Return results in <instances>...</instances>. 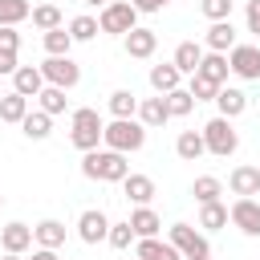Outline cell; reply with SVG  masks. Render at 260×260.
Instances as JSON below:
<instances>
[{"label": "cell", "mask_w": 260, "mask_h": 260, "mask_svg": "<svg viewBox=\"0 0 260 260\" xmlns=\"http://www.w3.org/2000/svg\"><path fill=\"white\" fill-rule=\"evenodd\" d=\"M81 175L85 179H93V183H122L126 175H130V162H126V154L122 150H85L81 154Z\"/></svg>", "instance_id": "6da1fadb"}, {"label": "cell", "mask_w": 260, "mask_h": 260, "mask_svg": "<svg viewBox=\"0 0 260 260\" xmlns=\"http://www.w3.org/2000/svg\"><path fill=\"white\" fill-rule=\"evenodd\" d=\"M102 142H106L110 150L134 154V150H142V146H146V126H142L138 118H114V122H106V126H102Z\"/></svg>", "instance_id": "7a4b0ae2"}, {"label": "cell", "mask_w": 260, "mask_h": 260, "mask_svg": "<svg viewBox=\"0 0 260 260\" xmlns=\"http://www.w3.org/2000/svg\"><path fill=\"white\" fill-rule=\"evenodd\" d=\"M102 114L93 110V106H81V110H73L69 114V142L85 154V150H98V142H102Z\"/></svg>", "instance_id": "3957f363"}, {"label": "cell", "mask_w": 260, "mask_h": 260, "mask_svg": "<svg viewBox=\"0 0 260 260\" xmlns=\"http://www.w3.org/2000/svg\"><path fill=\"white\" fill-rule=\"evenodd\" d=\"M98 28L110 32V37H126L130 28H138V8L130 0H110L98 12Z\"/></svg>", "instance_id": "277c9868"}, {"label": "cell", "mask_w": 260, "mask_h": 260, "mask_svg": "<svg viewBox=\"0 0 260 260\" xmlns=\"http://www.w3.org/2000/svg\"><path fill=\"white\" fill-rule=\"evenodd\" d=\"M199 134H203V146H207L211 154H219V158H228V154H236V150H240V134H236L232 118H219V114H215Z\"/></svg>", "instance_id": "5b68a950"}, {"label": "cell", "mask_w": 260, "mask_h": 260, "mask_svg": "<svg viewBox=\"0 0 260 260\" xmlns=\"http://www.w3.org/2000/svg\"><path fill=\"white\" fill-rule=\"evenodd\" d=\"M167 240L179 248L183 260H191V256H211L207 236H203L199 228H191V223H171V228H167Z\"/></svg>", "instance_id": "8992f818"}, {"label": "cell", "mask_w": 260, "mask_h": 260, "mask_svg": "<svg viewBox=\"0 0 260 260\" xmlns=\"http://www.w3.org/2000/svg\"><path fill=\"white\" fill-rule=\"evenodd\" d=\"M41 77H45V85L73 89V85L81 81V65H77L73 57H45V65H41Z\"/></svg>", "instance_id": "52a82bcc"}, {"label": "cell", "mask_w": 260, "mask_h": 260, "mask_svg": "<svg viewBox=\"0 0 260 260\" xmlns=\"http://www.w3.org/2000/svg\"><path fill=\"white\" fill-rule=\"evenodd\" d=\"M228 69L240 81H260V45H232L228 49Z\"/></svg>", "instance_id": "ba28073f"}, {"label": "cell", "mask_w": 260, "mask_h": 260, "mask_svg": "<svg viewBox=\"0 0 260 260\" xmlns=\"http://www.w3.org/2000/svg\"><path fill=\"white\" fill-rule=\"evenodd\" d=\"M106 232H110V219H106L102 207H85V211L77 215V236H81V244H102Z\"/></svg>", "instance_id": "9c48e42d"}, {"label": "cell", "mask_w": 260, "mask_h": 260, "mask_svg": "<svg viewBox=\"0 0 260 260\" xmlns=\"http://www.w3.org/2000/svg\"><path fill=\"white\" fill-rule=\"evenodd\" d=\"M228 219L244 232V236H260V203L256 199H236L228 207Z\"/></svg>", "instance_id": "30bf717a"}, {"label": "cell", "mask_w": 260, "mask_h": 260, "mask_svg": "<svg viewBox=\"0 0 260 260\" xmlns=\"http://www.w3.org/2000/svg\"><path fill=\"white\" fill-rule=\"evenodd\" d=\"M122 45H126V53H130V57L146 61V57H154V49H158V32L138 24V28H130V32L122 37Z\"/></svg>", "instance_id": "8fae6325"}, {"label": "cell", "mask_w": 260, "mask_h": 260, "mask_svg": "<svg viewBox=\"0 0 260 260\" xmlns=\"http://www.w3.org/2000/svg\"><path fill=\"white\" fill-rule=\"evenodd\" d=\"M0 248H4V252L24 256V252L32 248V228H28V223H20V219L4 223V228H0Z\"/></svg>", "instance_id": "7c38bea8"}, {"label": "cell", "mask_w": 260, "mask_h": 260, "mask_svg": "<svg viewBox=\"0 0 260 260\" xmlns=\"http://www.w3.org/2000/svg\"><path fill=\"white\" fill-rule=\"evenodd\" d=\"M134 256H138V260H183L179 248H175L171 240H158V236H142V240H134Z\"/></svg>", "instance_id": "4fadbf2b"}, {"label": "cell", "mask_w": 260, "mask_h": 260, "mask_svg": "<svg viewBox=\"0 0 260 260\" xmlns=\"http://www.w3.org/2000/svg\"><path fill=\"white\" fill-rule=\"evenodd\" d=\"M134 118H138L146 130L171 122V114H167V98H162V93H154V98H138V114H134Z\"/></svg>", "instance_id": "5bb4252c"}, {"label": "cell", "mask_w": 260, "mask_h": 260, "mask_svg": "<svg viewBox=\"0 0 260 260\" xmlns=\"http://www.w3.org/2000/svg\"><path fill=\"white\" fill-rule=\"evenodd\" d=\"M228 187H232V195H240V199L260 195V167H236V171L228 175Z\"/></svg>", "instance_id": "9a60e30c"}, {"label": "cell", "mask_w": 260, "mask_h": 260, "mask_svg": "<svg viewBox=\"0 0 260 260\" xmlns=\"http://www.w3.org/2000/svg\"><path fill=\"white\" fill-rule=\"evenodd\" d=\"M215 106H219V118H240L248 110V93L236 89V85H219L215 89Z\"/></svg>", "instance_id": "2e32d148"}, {"label": "cell", "mask_w": 260, "mask_h": 260, "mask_svg": "<svg viewBox=\"0 0 260 260\" xmlns=\"http://www.w3.org/2000/svg\"><path fill=\"white\" fill-rule=\"evenodd\" d=\"M171 61H175V69H179L183 77H191V73L199 69V61H203V45H199V41H179Z\"/></svg>", "instance_id": "e0dca14e"}, {"label": "cell", "mask_w": 260, "mask_h": 260, "mask_svg": "<svg viewBox=\"0 0 260 260\" xmlns=\"http://www.w3.org/2000/svg\"><path fill=\"white\" fill-rule=\"evenodd\" d=\"M122 195H126L134 207H142V203L154 199V179H150V175H126V179H122Z\"/></svg>", "instance_id": "ac0fdd59"}, {"label": "cell", "mask_w": 260, "mask_h": 260, "mask_svg": "<svg viewBox=\"0 0 260 260\" xmlns=\"http://www.w3.org/2000/svg\"><path fill=\"white\" fill-rule=\"evenodd\" d=\"M203 45H207L211 53H228V49L236 45V28H232V20H211V28L203 32Z\"/></svg>", "instance_id": "d6986e66"}, {"label": "cell", "mask_w": 260, "mask_h": 260, "mask_svg": "<svg viewBox=\"0 0 260 260\" xmlns=\"http://www.w3.org/2000/svg\"><path fill=\"white\" fill-rule=\"evenodd\" d=\"M12 89H16V93H24V98H37V93L45 89L41 65H20V69L12 73Z\"/></svg>", "instance_id": "ffe728a7"}, {"label": "cell", "mask_w": 260, "mask_h": 260, "mask_svg": "<svg viewBox=\"0 0 260 260\" xmlns=\"http://www.w3.org/2000/svg\"><path fill=\"white\" fill-rule=\"evenodd\" d=\"M195 73H203V77L215 81V85H228V73H232V69H228V53H211V49H207Z\"/></svg>", "instance_id": "44dd1931"}, {"label": "cell", "mask_w": 260, "mask_h": 260, "mask_svg": "<svg viewBox=\"0 0 260 260\" xmlns=\"http://www.w3.org/2000/svg\"><path fill=\"white\" fill-rule=\"evenodd\" d=\"M179 81H183V73L175 69V61L150 65V89L154 93H171V89H179Z\"/></svg>", "instance_id": "7402d4cb"}, {"label": "cell", "mask_w": 260, "mask_h": 260, "mask_svg": "<svg viewBox=\"0 0 260 260\" xmlns=\"http://www.w3.org/2000/svg\"><path fill=\"white\" fill-rule=\"evenodd\" d=\"M20 130H24V138H32V142H45V138L53 134V118H49L45 110H28V114L20 118Z\"/></svg>", "instance_id": "603a6c76"}, {"label": "cell", "mask_w": 260, "mask_h": 260, "mask_svg": "<svg viewBox=\"0 0 260 260\" xmlns=\"http://www.w3.org/2000/svg\"><path fill=\"white\" fill-rule=\"evenodd\" d=\"M130 228H134V236L142 240V236H158L162 219H158V211H154L150 203H142V207H134V211H130Z\"/></svg>", "instance_id": "cb8c5ba5"}, {"label": "cell", "mask_w": 260, "mask_h": 260, "mask_svg": "<svg viewBox=\"0 0 260 260\" xmlns=\"http://www.w3.org/2000/svg\"><path fill=\"white\" fill-rule=\"evenodd\" d=\"M32 244L37 248H61L65 244V223L61 219H41L32 228Z\"/></svg>", "instance_id": "d4e9b609"}, {"label": "cell", "mask_w": 260, "mask_h": 260, "mask_svg": "<svg viewBox=\"0 0 260 260\" xmlns=\"http://www.w3.org/2000/svg\"><path fill=\"white\" fill-rule=\"evenodd\" d=\"M175 154H179L183 162H195L199 154H207V146H203V134H199V130H183V134L175 138Z\"/></svg>", "instance_id": "484cf974"}, {"label": "cell", "mask_w": 260, "mask_h": 260, "mask_svg": "<svg viewBox=\"0 0 260 260\" xmlns=\"http://www.w3.org/2000/svg\"><path fill=\"white\" fill-rule=\"evenodd\" d=\"M65 106H69V98H65V89H61V85H45V89L37 93V110H45L49 118L65 114Z\"/></svg>", "instance_id": "4316f807"}, {"label": "cell", "mask_w": 260, "mask_h": 260, "mask_svg": "<svg viewBox=\"0 0 260 260\" xmlns=\"http://www.w3.org/2000/svg\"><path fill=\"white\" fill-rule=\"evenodd\" d=\"M41 41H45V53H49V57H69V49H73V37H69V28H65V24L49 28Z\"/></svg>", "instance_id": "83f0119b"}, {"label": "cell", "mask_w": 260, "mask_h": 260, "mask_svg": "<svg viewBox=\"0 0 260 260\" xmlns=\"http://www.w3.org/2000/svg\"><path fill=\"white\" fill-rule=\"evenodd\" d=\"M24 114H28V98H24V93H16V89H12V93H4V98H0V122H16V126H20V118H24Z\"/></svg>", "instance_id": "f1b7e54d"}, {"label": "cell", "mask_w": 260, "mask_h": 260, "mask_svg": "<svg viewBox=\"0 0 260 260\" xmlns=\"http://www.w3.org/2000/svg\"><path fill=\"white\" fill-rule=\"evenodd\" d=\"M199 228L203 232H219L228 228V207L215 199V203H199Z\"/></svg>", "instance_id": "f546056e"}, {"label": "cell", "mask_w": 260, "mask_h": 260, "mask_svg": "<svg viewBox=\"0 0 260 260\" xmlns=\"http://www.w3.org/2000/svg\"><path fill=\"white\" fill-rule=\"evenodd\" d=\"M106 106H110L114 118H134V114H138V98H134V89H114Z\"/></svg>", "instance_id": "4dcf8cb0"}, {"label": "cell", "mask_w": 260, "mask_h": 260, "mask_svg": "<svg viewBox=\"0 0 260 260\" xmlns=\"http://www.w3.org/2000/svg\"><path fill=\"white\" fill-rule=\"evenodd\" d=\"M191 195H195V203H215V199L223 195V183H219L215 175H199V179L191 183Z\"/></svg>", "instance_id": "1f68e13d"}, {"label": "cell", "mask_w": 260, "mask_h": 260, "mask_svg": "<svg viewBox=\"0 0 260 260\" xmlns=\"http://www.w3.org/2000/svg\"><path fill=\"white\" fill-rule=\"evenodd\" d=\"M162 98H167V114H171V118H187V114L195 110V98H191L183 85L171 89V93H162Z\"/></svg>", "instance_id": "d6a6232c"}, {"label": "cell", "mask_w": 260, "mask_h": 260, "mask_svg": "<svg viewBox=\"0 0 260 260\" xmlns=\"http://www.w3.org/2000/svg\"><path fill=\"white\" fill-rule=\"evenodd\" d=\"M98 32H102V28H98V16H85V12H81V16L69 20V37H73V45H77V41H93Z\"/></svg>", "instance_id": "836d02e7"}, {"label": "cell", "mask_w": 260, "mask_h": 260, "mask_svg": "<svg viewBox=\"0 0 260 260\" xmlns=\"http://www.w3.org/2000/svg\"><path fill=\"white\" fill-rule=\"evenodd\" d=\"M28 12H32L28 0H0V24H20L28 20Z\"/></svg>", "instance_id": "e575fe53"}, {"label": "cell", "mask_w": 260, "mask_h": 260, "mask_svg": "<svg viewBox=\"0 0 260 260\" xmlns=\"http://www.w3.org/2000/svg\"><path fill=\"white\" fill-rule=\"evenodd\" d=\"M28 16H32V24H37L41 32H49V28H57V24H61V8H57V4H37Z\"/></svg>", "instance_id": "d590c367"}, {"label": "cell", "mask_w": 260, "mask_h": 260, "mask_svg": "<svg viewBox=\"0 0 260 260\" xmlns=\"http://www.w3.org/2000/svg\"><path fill=\"white\" fill-rule=\"evenodd\" d=\"M106 240H110V248H118V252H126L138 236H134V228H130V219H122V223H110V232H106Z\"/></svg>", "instance_id": "8d00e7d4"}, {"label": "cell", "mask_w": 260, "mask_h": 260, "mask_svg": "<svg viewBox=\"0 0 260 260\" xmlns=\"http://www.w3.org/2000/svg\"><path fill=\"white\" fill-rule=\"evenodd\" d=\"M215 89H219L215 81H207L203 73H191V85H187V93H191L195 102H215Z\"/></svg>", "instance_id": "74e56055"}, {"label": "cell", "mask_w": 260, "mask_h": 260, "mask_svg": "<svg viewBox=\"0 0 260 260\" xmlns=\"http://www.w3.org/2000/svg\"><path fill=\"white\" fill-rule=\"evenodd\" d=\"M199 12L207 20H232V0H199Z\"/></svg>", "instance_id": "f35d334b"}, {"label": "cell", "mask_w": 260, "mask_h": 260, "mask_svg": "<svg viewBox=\"0 0 260 260\" xmlns=\"http://www.w3.org/2000/svg\"><path fill=\"white\" fill-rule=\"evenodd\" d=\"M0 49H8V53L20 49V32H16V24H0Z\"/></svg>", "instance_id": "ab89813d"}, {"label": "cell", "mask_w": 260, "mask_h": 260, "mask_svg": "<svg viewBox=\"0 0 260 260\" xmlns=\"http://www.w3.org/2000/svg\"><path fill=\"white\" fill-rule=\"evenodd\" d=\"M244 20H248V32H256V37H260V0H248Z\"/></svg>", "instance_id": "60d3db41"}, {"label": "cell", "mask_w": 260, "mask_h": 260, "mask_svg": "<svg viewBox=\"0 0 260 260\" xmlns=\"http://www.w3.org/2000/svg\"><path fill=\"white\" fill-rule=\"evenodd\" d=\"M20 69V61H16V53H8V49H0V77H12Z\"/></svg>", "instance_id": "b9f144b4"}, {"label": "cell", "mask_w": 260, "mask_h": 260, "mask_svg": "<svg viewBox=\"0 0 260 260\" xmlns=\"http://www.w3.org/2000/svg\"><path fill=\"white\" fill-rule=\"evenodd\" d=\"M130 4H134V8H138V16H142V12H146V16H150V12H162V8H167V4H171V0H130Z\"/></svg>", "instance_id": "7bdbcfd3"}, {"label": "cell", "mask_w": 260, "mask_h": 260, "mask_svg": "<svg viewBox=\"0 0 260 260\" xmlns=\"http://www.w3.org/2000/svg\"><path fill=\"white\" fill-rule=\"evenodd\" d=\"M32 260H57V248H32Z\"/></svg>", "instance_id": "ee69618b"}, {"label": "cell", "mask_w": 260, "mask_h": 260, "mask_svg": "<svg viewBox=\"0 0 260 260\" xmlns=\"http://www.w3.org/2000/svg\"><path fill=\"white\" fill-rule=\"evenodd\" d=\"M0 260H24V256H16V252H4V256H0Z\"/></svg>", "instance_id": "f6af8a7d"}, {"label": "cell", "mask_w": 260, "mask_h": 260, "mask_svg": "<svg viewBox=\"0 0 260 260\" xmlns=\"http://www.w3.org/2000/svg\"><path fill=\"white\" fill-rule=\"evenodd\" d=\"M85 4H93V8H102V4H110V0H85Z\"/></svg>", "instance_id": "bcb514c9"}, {"label": "cell", "mask_w": 260, "mask_h": 260, "mask_svg": "<svg viewBox=\"0 0 260 260\" xmlns=\"http://www.w3.org/2000/svg\"><path fill=\"white\" fill-rule=\"evenodd\" d=\"M191 260H211V256H191Z\"/></svg>", "instance_id": "7dc6e473"}, {"label": "cell", "mask_w": 260, "mask_h": 260, "mask_svg": "<svg viewBox=\"0 0 260 260\" xmlns=\"http://www.w3.org/2000/svg\"><path fill=\"white\" fill-rule=\"evenodd\" d=\"M0 207H4V195H0Z\"/></svg>", "instance_id": "c3c4849f"}, {"label": "cell", "mask_w": 260, "mask_h": 260, "mask_svg": "<svg viewBox=\"0 0 260 260\" xmlns=\"http://www.w3.org/2000/svg\"><path fill=\"white\" fill-rule=\"evenodd\" d=\"M134 260H138V256H134Z\"/></svg>", "instance_id": "681fc988"}]
</instances>
